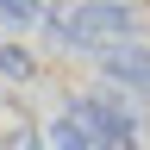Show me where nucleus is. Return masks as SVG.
I'll use <instances>...</instances> for the list:
<instances>
[{"instance_id": "nucleus-1", "label": "nucleus", "mask_w": 150, "mask_h": 150, "mask_svg": "<svg viewBox=\"0 0 150 150\" xmlns=\"http://www.w3.org/2000/svg\"><path fill=\"white\" fill-rule=\"evenodd\" d=\"M56 31H63L69 44H125L131 38V13L119 0H88V6H75Z\"/></svg>"}, {"instance_id": "nucleus-2", "label": "nucleus", "mask_w": 150, "mask_h": 150, "mask_svg": "<svg viewBox=\"0 0 150 150\" xmlns=\"http://www.w3.org/2000/svg\"><path fill=\"white\" fill-rule=\"evenodd\" d=\"M69 119L81 125V131H94V138H100V144H112V150L138 138V119H131L125 106H112V100H100V94H81V100H75V112H69Z\"/></svg>"}, {"instance_id": "nucleus-3", "label": "nucleus", "mask_w": 150, "mask_h": 150, "mask_svg": "<svg viewBox=\"0 0 150 150\" xmlns=\"http://www.w3.org/2000/svg\"><path fill=\"white\" fill-rule=\"evenodd\" d=\"M106 75L150 94V50H144V44H112V50H106Z\"/></svg>"}, {"instance_id": "nucleus-4", "label": "nucleus", "mask_w": 150, "mask_h": 150, "mask_svg": "<svg viewBox=\"0 0 150 150\" xmlns=\"http://www.w3.org/2000/svg\"><path fill=\"white\" fill-rule=\"evenodd\" d=\"M50 150H112V144H100L94 131H81L75 119H63V125L50 131Z\"/></svg>"}, {"instance_id": "nucleus-5", "label": "nucleus", "mask_w": 150, "mask_h": 150, "mask_svg": "<svg viewBox=\"0 0 150 150\" xmlns=\"http://www.w3.org/2000/svg\"><path fill=\"white\" fill-rule=\"evenodd\" d=\"M0 19L6 25H38L44 19V0H0Z\"/></svg>"}, {"instance_id": "nucleus-6", "label": "nucleus", "mask_w": 150, "mask_h": 150, "mask_svg": "<svg viewBox=\"0 0 150 150\" xmlns=\"http://www.w3.org/2000/svg\"><path fill=\"white\" fill-rule=\"evenodd\" d=\"M31 69H38V63H31V56L19 50V44H0V75H13V81H25Z\"/></svg>"}, {"instance_id": "nucleus-7", "label": "nucleus", "mask_w": 150, "mask_h": 150, "mask_svg": "<svg viewBox=\"0 0 150 150\" xmlns=\"http://www.w3.org/2000/svg\"><path fill=\"white\" fill-rule=\"evenodd\" d=\"M6 150H38V144L25 138V131H13V138H6Z\"/></svg>"}]
</instances>
